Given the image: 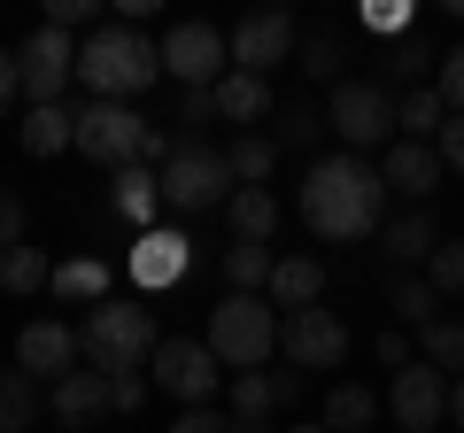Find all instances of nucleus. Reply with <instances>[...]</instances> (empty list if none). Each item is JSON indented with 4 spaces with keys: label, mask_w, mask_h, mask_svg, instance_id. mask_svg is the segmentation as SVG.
I'll use <instances>...</instances> for the list:
<instances>
[{
    "label": "nucleus",
    "mask_w": 464,
    "mask_h": 433,
    "mask_svg": "<svg viewBox=\"0 0 464 433\" xmlns=\"http://www.w3.org/2000/svg\"><path fill=\"white\" fill-rule=\"evenodd\" d=\"M302 225L317 240H380L387 225V186H380V163L364 155H317L310 178H302Z\"/></svg>",
    "instance_id": "f257e3e1"
},
{
    "label": "nucleus",
    "mask_w": 464,
    "mask_h": 433,
    "mask_svg": "<svg viewBox=\"0 0 464 433\" xmlns=\"http://www.w3.org/2000/svg\"><path fill=\"white\" fill-rule=\"evenodd\" d=\"M163 78V47H155L140 24H101L93 39L78 47V85L93 101H132V93H148V85Z\"/></svg>",
    "instance_id": "f03ea898"
},
{
    "label": "nucleus",
    "mask_w": 464,
    "mask_h": 433,
    "mask_svg": "<svg viewBox=\"0 0 464 433\" xmlns=\"http://www.w3.org/2000/svg\"><path fill=\"white\" fill-rule=\"evenodd\" d=\"M163 349L148 302H93L78 325V356L93 371H148V356Z\"/></svg>",
    "instance_id": "7ed1b4c3"
},
{
    "label": "nucleus",
    "mask_w": 464,
    "mask_h": 433,
    "mask_svg": "<svg viewBox=\"0 0 464 433\" xmlns=\"http://www.w3.org/2000/svg\"><path fill=\"white\" fill-rule=\"evenodd\" d=\"M70 117H78V148L93 155V163H109V170H124V163H170V140L140 117L132 101H85V109H70Z\"/></svg>",
    "instance_id": "20e7f679"
},
{
    "label": "nucleus",
    "mask_w": 464,
    "mask_h": 433,
    "mask_svg": "<svg viewBox=\"0 0 464 433\" xmlns=\"http://www.w3.org/2000/svg\"><path fill=\"white\" fill-rule=\"evenodd\" d=\"M271 349H279V310L271 294H225L209 310V356L232 371H264Z\"/></svg>",
    "instance_id": "39448f33"
},
{
    "label": "nucleus",
    "mask_w": 464,
    "mask_h": 433,
    "mask_svg": "<svg viewBox=\"0 0 464 433\" xmlns=\"http://www.w3.org/2000/svg\"><path fill=\"white\" fill-rule=\"evenodd\" d=\"M155 186H163L170 209H217V201H232V170L217 148H201V140H179L170 148V163L155 170Z\"/></svg>",
    "instance_id": "423d86ee"
},
{
    "label": "nucleus",
    "mask_w": 464,
    "mask_h": 433,
    "mask_svg": "<svg viewBox=\"0 0 464 433\" xmlns=\"http://www.w3.org/2000/svg\"><path fill=\"white\" fill-rule=\"evenodd\" d=\"M279 349H286V371H341L348 364V325L310 302V310L279 317Z\"/></svg>",
    "instance_id": "0eeeda50"
},
{
    "label": "nucleus",
    "mask_w": 464,
    "mask_h": 433,
    "mask_svg": "<svg viewBox=\"0 0 464 433\" xmlns=\"http://www.w3.org/2000/svg\"><path fill=\"white\" fill-rule=\"evenodd\" d=\"M325 132L348 140V155H364V148H387V132H395V101L380 93V85H333V109H325Z\"/></svg>",
    "instance_id": "6e6552de"
},
{
    "label": "nucleus",
    "mask_w": 464,
    "mask_h": 433,
    "mask_svg": "<svg viewBox=\"0 0 464 433\" xmlns=\"http://www.w3.org/2000/svg\"><path fill=\"white\" fill-rule=\"evenodd\" d=\"M148 371H155V387H163V395L186 402V410H201V402L225 387V364L209 356V341H163V349L148 356Z\"/></svg>",
    "instance_id": "1a4fd4ad"
},
{
    "label": "nucleus",
    "mask_w": 464,
    "mask_h": 433,
    "mask_svg": "<svg viewBox=\"0 0 464 433\" xmlns=\"http://www.w3.org/2000/svg\"><path fill=\"white\" fill-rule=\"evenodd\" d=\"M16 78H24V93H32V109H54V101H63V85L78 78V47H70V32L39 24V32L16 47Z\"/></svg>",
    "instance_id": "9d476101"
},
{
    "label": "nucleus",
    "mask_w": 464,
    "mask_h": 433,
    "mask_svg": "<svg viewBox=\"0 0 464 433\" xmlns=\"http://www.w3.org/2000/svg\"><path fill=\"white\" fill-rule=\"evenodd\" d=\"M279 63H295V16H286V8H256V16L232 24V70L271 78Z\"/></svg>",
    "instance_id": "9b49d317"
},
{
    "label": "nucleus",
    "mask_w": 464,
    "mask_h": 433,
    "mask_svg": "<svg viewBox=\"0 0 464 433\" xmlns=\"http://www.w3.org/2000/svg\"><path fill=\"white\" fill-rule=\"evenodd\" d=\"M163 70L194 93V85H217V78L232 70V47H225V32H217V24H179V32L163 39Z\"/></svg>",
    "instance_id": "f8f14e48"
},
{
    "label": "nucleus",
    "mask_w": 464,
    "mask_h": 433,
    "mask_svg": "<svg viewBox=\"0 0 464 433\" xmlns=\"http://www.w3.org/2000/svg\"><path fill=\"white\" fill-rule=\"evenodd\" d=\"M387 410H395L402 433H433V426L449 418V380H441L433 364H418V356H411V364L395 371V387H387Z\"/></svg>",
    "instance_id": "ddd939ff"
},
{
    "label": "nucleus",
    "mask_w": 464,
    "mask_h": 433,
    "mask_svg": "<svg viewBox=\"0 0 464 433\" xmlns=\"http://www.w3.org/2000/svg\"><path fill=\"white\" fill-rule=\"evenodd\" d=\"M380 186H387V194H402L411 209H426V194L441 186V155H433V140H387Z\"/></svg>",
    "instance_id": "4468645a"
},
{
    "label": "nucleus",
    "mask_w": 464,
    "mask_h": 433,
    "mask_svg": "<svg viewBox=\"0 0 464 433\" xmlns=\"http://www.w3.org/2000/svg\"><path fill=\"white\" fill-rule=\"evenodd\" d=\"M16 371H24V380H70V371H78V333L54 325V317L24 325V333H16Z\"/></svg>",
    "instance_id": "2eb2a0df"
},
{
    "label": "nucleus",
    "mask_w": 464,
    "mask_h": 433,
    "mask_svg": "<svg viewBox=\"0 0 464 433\" xmlns=\"http://www.w3.org/2000/svg\"><path fill=\"white\" fill-rule=\"evenodd\" d=\"M209 101H217V124H264V117H271V78L225 70V78L209 85Z\"/></svg>",
    "instance_id": "dca6fc26"
},
{
    "label": "nucleus",
    "mask_w": 464,
    "mask_h": 433,
    "mask_svg": "<svg viewBox=\"0 0 464 433\" xmlns=\"http://www.w3.org/2000/svg\"><path fill=\"white\" fill-rule=\"evenodd\" d=\"M186 248H194V240L186 233H140V248H132V279L148 286H170V279H186Z\"/></svg>",
    "instance_id": "f3484780"
},
{
    "label": "nucleus",
    "mask_w": 464,
    "mask_h": 433,
    "mask_svg": "<svg viewBox=\"0 0 464 433\" xmlns=\"http://www.w3.org/2000/svg\"><path fill=\"white\" fill-rule=\"evenodd\" d=\"M264 294H271V310H310V302L325 294V264H317V255H279Z\"/></svg>",
    "instance_id": "a211bd4d"
},
{
    "label": "nucleus",
    "mask_w": 464,
    "mask_h": 433,
    "mask_svg": "<svg viewBox=\"0 0 464 433\" xmlns=\"http://www.w3.org/2000/svg\"><path fill=\"white\" fill-rule=\"evenodd\" d=\"M380 248L395 255V264H433V248H441V233H433V216L426 209H402L380 225Z\"/></svg>",
    "instance_id": "6ab92c4d"
},
{
    "label": "nucleus",
    "mask_w": 464,
    "mask_h": 433,
    "mask_svg": "<svg viewBox=\"0 0 464 433\" xmlns=\"http://www.w3.org/2000/svg\"><path fill=\"white\" fill-rule=\"evenodd\" d=\"M232 233L248 240V248H271V233H279V194L271 186H232Z\"/></svg>",
    "instance_id": "aec40b11"
},
{
    "label": "nucleus",
    "mask_w": 464,
    "mask_h": 433,
    "mask_svg": "<svg viewBox=\"0 0 464 433\" xmlns=\"http://www.w3.org/2000/svg\"><path fill=\"white\" fill-rule=\"evenodd\" d=\"M295 395V371H232V418H271Z\"/></svg>",
    "instance_id": "412c9836"
},
{
    "label": "nucleus",
    "mask_w": 464,
    "mask_h": 433,
    "mask_svg": "<svg viewBox=\"0 0 464 433\" xmlns=\"http://www.w3.org/2000/svg\"><path fill=\"white\" fill-rule=\"evenodd\" d=\"M101 410H109V380H101V371H70V380H54V418H63V426H93Z\"/></svg>",
    "instance_id": "4be33fe9"
},
{
    "label": "nucleus",
    "mask_w": 464,
    "mask_h": 433,
    "mask_svg": "<svg viewBox=\"0 0 464 433\" xmlns=\"http://www.w3.org/2000/svg\"><path fill=\"white\" fill-rule=\"evenodd\" d=\"M155 209H163V186H155V170H148V163H124V170H116V216L155 233Z\"/></svg>",
    "instance_id": "5701e85b"
},
{
    "label": "nucleus",
    "mask_w": 464,
    "mask_h": 433,
    "mask_svg": "<svg viewBox=\"0 0 464 433\" xmlns=\"http://www.w3.org/2000/svg\"><path fill=\"white\" fill-rule=\"evenodd\" d=\"M24 148H32V155H63V148H78V117H70L63 101H54V109H32V117H24Z\"/></svg>",
    "instance_id": "b1692460"
},
{
    "label": "nucleus",
    "mask_w": 464,
    "mask_h": 433,
    "mask_svg": "<svg viewBox=\"0 0 464 433\" xmlns=\"http://www.w3.org/2000/svg\"><path fill=\"white\" fill-rule=\"evenodd\" d=\"M372 418H380V402H372V387H333L325 395V418H317V426H333V433H364Z\"/></svg>",
    "instance_id": "393cba45"
},
{
    "label": "nucleus",
    "mask_w": 464,
    "mask_h": 433,
    "mask_svg": "<svg viewBox=\"0 0 464 433\" xmlns=\"http://www.w3.org/2000/svg\"><path fill=\"white\" fill-rule=\"evenodd\" d=\"M271 163H279V148H271V132H240V140L225 148V170H232L240 186H264V178H271Z\"/></svg>",
    "instance_id": "a878e982"
},
{
    "label": "nucleus",
    "mask_w": 464,
    "mask_h": 433,
    "mask_svg": "<svg viewBox=\"0 0 464 433\" xmlns=\"http://www.w3.org/2000/svg\"><path fill=\"white\" fill-rule=\"evenodd\" d=\"M271 264H279L271 248H248V240H232V248H225V279H232V294H264V286H271Z\"/></svg>",
    "instance_id": "bb28decb"
},
{
    "label": "nucleus",
    "mask_w": 464,
    "mask_h": 433,
    "mask_svg": "<svg viewBox=\"0 0 464 433\" xmlns=\"http://www.w3.org/2000/svg\"><path fill=\"white\" fill-rule=\"evenodd\" d=\"M32 418H39V380L0 371V433H32Z\"/></svg>",
    "instance_id": "cd10ccee"
},
{
    "label": "nucleus",
    "mask_w": 464,
    "mask_h": 433,
    "mask_svg": "<svg viewBox=\"0 0 464 433\" xmlns=\"http://www.w3.org/2000/svg\"><path fill=\"white\" fill-rule=\"evenodd\" d=\"M395 124H402V140H433V132L449 124V109H441V93H433V85H418V93L395 101Z\"/></svg>",
    "instance_id": "c85d7f7f"
},
{
    "label": "nucleus",
    "mask_w": 464,
    "mask_h": 433,
    "mask_svg": "<svg viewBox=\"0 0 464 433\" xmlns=\"http://www.w3.org/2000/svg\"><path fill=\"white\" fill-rule=\"evenodd\" d=\"M433 63H441V54H433L426 39H387V47H380V70H387L395 85H411V93H418V78H426Z\"/></svg>",
    "instance_id": "c756f323"
},
{
    "label": "nucleus",
    "mask_w": 464,
    "mask_h": 433,
    "mask_svg": "<svg viewBox=\"0 0 464 433\" xmlns=\"http://www.w3.org/2000/svg\"><path fill=\"white\" fill-rule=\"evenodd\" d=\"M0 286H8V294H39V286H54V264L39 248H8L0 255Z\"/></svg>",
    "instance_id": "7c9ffc66"
},
{
    "label": "nucleus",
    "mask_w": 464,
    "mask_h": 433,
    "mask_svg": "<svg viewBox=\"0 0 464 433\" xmlns=\"http://www.w3.org/2000/svg\"><path fill=\"white\" fill-rule=\"evenodd\" d=\"M418 341H426V364L441 371V380H457V371H464V325H457V317H433Z\"/></svg>",
    "instance_id": "2f4dec72"
},
{
    "label": "nucleus",
    "mask_w": 464,
    "mask_h": 433,
    "mask_svg": "<svg viewBox=\"0 0 464 433\" xmlns=\"http://www.w3.org/2000/svg\"><path fill=\"white\" fill-rule=\"evenodd\" d=\"M54 294L93 310V302H109V271H101V264H54Z\"/></svg>",
    "instance_id": "473e14b6"
},
{
    "label": "nucleus",
    "mask_w": 464,
    "mask_h": 433,
    "mask_svg": "<svg viewBox=\"0 0 464 433\" xmlns=\"http://www.w3.org/2000/svg\"><path fill=\"white\" fill-rule=\"evenodd\" d=\"M387 302H395L402 325H418V333H426V325H433V302H441V294H433V279H395V294H387Z\"/></svg>",
    "instance_id": "72a5a7b5"
},
{
    "label": "nucleus",
    "mask_w": 464,
    "mask_h": 433,
    "mask_svg": "<svg viewBox=\"0 0 464 433\" xmlns=\"http://www.w3.org/2000/svg\"><path fill=\"white\" fill-rule=\"evenodd\" d=\"M426 279H433V294H457L464 302V240H441V248H433Z\"/></svg>",
    "instance_id": "f704fd0d"
},
{
    "label": "nucleus",
    "mask_w": 464,
    "mask_h": 433,
    "mask_svg": "<svg viewBox=\"0 0 464 433\" xmlns=\"http://www.w3.org/2000/svg\"><path fill=\"white\" fill-rule=\"evenodd\" d=\"M317 132H325V117L295 101V109L279 117V132H271V148H317Z\"/></svg>",
    "instance_id": "c9c22d12"
},
{
    "label": "nucleus",
    "mask_w": 464,
    "mask_h": 433,
    "mask_svg": "<svg viewBox=\"0 0 464 433\" xmlns=\"http://www.w3.org/2000/svg\"><path fill=\"white\" fill-rule=\"evenodd\" d=\"M109 380V410H140L148 402V371H101Z\"/></svg>",
    "instance_id": "e433bc0d"
},
{
    "label": "nucleus",
    "mask_w": 464,
    "mask_h": 433,
    "mask_svg": "<svg viewBox=\"0 0 464 433\" xmlns=\"http://www.w3.org/2000/svg\"><path fill=\"white\" fill-rule=\"evenodd\" d=\"M433 93H441L449 117H464V47H457V54H441V85H433Z\"/></svg>",
    "instance_id": "4c0bfd02"
},
{
    "label": "nucleus",
    "mask_w": 464,
    "mask_h": 433,
    "mask_svg": "<svg viewBox=\"0 0 464 433\" xmlns=\"http://www.w3.org/2000/svg\"><path fill=\"white\" fill-rule=\"evenodd\" d=\"M54 32H78V24H101V0H47Z\"/></svg>",
    "instance_id": "58836bf2"
},
{
    "label": "nucleus",
    "mask_w": 464,
    "mask_h": 433,
    "mask_svg": "<svg viewBox=\"0 0 464 433\" xmlns=\"http://www.w3.org/2000/svg\"><path fill=\"white\" fill-rule=\"evenodd\" d=\"M433 155H441V170H464V117H449L433 132Z\"/></svg>",
    "instance_id": "ea45409f"
},
{
    "label": "nucleus",
    "mask_w": 464,
    "mask_h": 433,
    "mask_svg": "<svg viewBox=\"0 0 464 433\" xmlns=\"http://www.w3.org/2000/svg\"><path fill=\"white\" fill-rule=\"evenodd\" d=\"M302 70H310V78H333V70H341V39H310V47H302Z\"/></svg>",
    "instance_id": "a19ab883"
},
{
    "label": "nucleus",
    "mask_w": 464,
    "mask_h": 433,
    "mask_svg": "<svg viewBox=\"0 0 464 433\" xmlns=\"http://www.w3.org/2000/svg\"><path fill=\"white\" fill-rule=\"evenodd\" d=\"M8 248H24V201L16 194H0V255Z\"/></svg>",
    "instance_id": "79ce46f5"
},
{
    "label": "nucleus",
    "mask_w": 464,
    "mask_h": 433,
    "mask_svg": "<svg viewBox=\"0 0 464 433\" xmlns=\"http://www.w3.org/2000/svg\"><path fill=\"white\" fill-rule=\"evenodd\" d=\"M225 426H232V418H217L209 402H201V410H179V418H170V433H225Z\"/></svg>",
    "instance_id": "37998d69"
},
{
    "label": "nucleus",
    "mask_w": 464,
    "mask_h": 433,
    "mask_svg": "<svg viewBox=\"0 0 464 433\" xmlns=\"http://www.w3.org/2000/svg\"><path fill=\"white\" fill-rule=\"evenodd\" d=\"M186 124H194V132H201V124H217V101H209V85H194V93H186Z\"/></svg>",
    "instance_id": "c03bdc74"
},
{
    "label": "nucleus",
    "mask_w": 464,
    "mask_h": 433,
    "mask_svg": "<svg viewBox=\"0 0 464 433\" xmlns=\"http://www.w3.org/2000/svg\"><path fill=\"white\" fill-rule=\"evenodd\" d=\"M380 364L402 371V364H411V341H402V333H380Z\"/></svg>",
    "instance_id": "a18cd8bd"
},
{
    "label": "nucleus",
    "mask_w": 464,
    "mask_h": 433,
    "mask_svg": "<svg viewBox=\"0 0 464 433\" xmlns=\"http://www.w3.org/2000/svg\"><path fill=\"white\" fill-rule=\"evenodd\" d=\"M16 93H24V78H16V54L0 47V109H8V101H16Z\"/></svg>",
    "instance_id": "49530a36"
},
{
    "label": "nucleus",
    "mask_w": 464,
    "mask_h": 433,
    "mask_svg": "<svg viewBox=\"0 0 464 433\" xmlns=\"http://www.w3.org/2000/svg\"><path fill=\"white\" fill-rule=\"evenodd\" d=\"M372 32H387V39L402 32V8H395V0H380V8H372Z\"/></svg>",
    "instance_id": "de8ad7c7"
},
{
    "label": "nucleus",
    "mask_w": 464,
    "mask_h": 433,
    "mask_svg": "<svg viewBox=\"0 0 464 433\" xmlns=\"http://www.w3.org/2000/svg\"><path fill=\"white\" fill-rule=\"evenodd\" d=\"M449 418H457V433H464V371L449 380Z\"/></svg>",
    "instance_id": "09e8293b"
},
{
    "label": "nucleus",
    "mask_w": 464,
    "mask_h": 433,
    "mask_svg": "<svg viewBox=\"0 0 464 433\" xmlns=\"http://www.w3.org/2000/svg\"><path fill=\"white\" fill-rule=\"evenodd\" d=\"M225 433H271V426H264V418H232Z\"/></svg>",
    "instance_id": "8fccbe9b"
},
{
    "label": "nucleus",
    "mask_w": 464,
    "mask_h": 433,
    "mask_svg": "<svg viewBox=\"0 0 464 433\" xmlns=\"http://www.w3.org/2000/svg\"><path fill=\"white\" fill-rule=\"evenodd\" d=\"M295 433H333V426H295Z\"/></svg>",
    "instance_id": "3c124183"
}]
</instances>
